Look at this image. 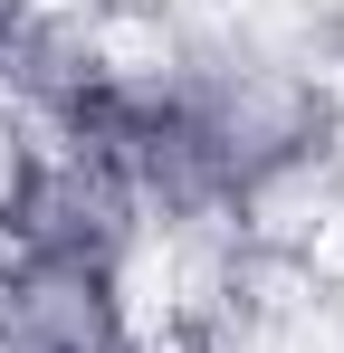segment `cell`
Masks as SVG:
<instances>
[{
  "mask_svg": "<svg viewBox=\"0 0 344 353\" xmlns=\"http://www.w3.org/2000/svg\"><path fill=\"white\" fill-rule=\"evenodd\" d=\"M0 248L144 277L153 230H144L134 181L115 172V153H96V143H48V153H39V172H29V191H19V210H10V230H0Z\"/></svg>",
  "mask_w": 344,
  "mask_h": 353,
  "instance_id": "6da1fadb",
  "label": "cell"
},
{
  "mask_svg": "<svg viewBox=\"0 0 344 353\" xmlns=\"http://www.w3.org/2000/svg\"><path fill=\"white\" fill-rule=\"evenodd\" d=\"M144 296L115 268L0 248V353H134Z\"/></svg>",
  "mask_w": 344,
  "mask_h": 353,
  "instance_id": "7a4b0ae2",
  "label": "cell"
},
{
  "mask_svg": "<svg viewBox=\"0 0 344 353\" xmlns=\"http://www.w3.org/2000/svg\"><path fill=\"white\" fill-rule=\"evenodd\" d=\"M39 153H48V134L19 115L10 96H0V230H10V210H19V191H29V172H39Z\"/></svg>",
  "mask_w": 344,
  "mask_h": 353,
  "instance_id": "3957f363",
  "label": "cell"
},
{
  "mask_svg": "<svg viewBox=\"0 0 344 353\" xmlns=\"http://www.w3.org/2000/svg\"><path fill=\"white\" fill-rule=\"evenodd\" d=\"M19 10H29V0H0V48H10V29H19Z\"/></svg>",
  "mask_w": 344,
  "mask_h": 353,
  "instance_id": "277c9868",
  "label": "cell"
}]
</instances>
